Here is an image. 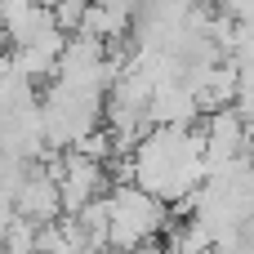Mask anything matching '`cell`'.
<instances>
[{
    "mask_svg": "<svg viewBox=\"0 0 254 254\" xmlns=\"http://www.w3.org/2000/svg\"><path fill=\"white\" fill-rule=\"evenodd\" d=\"M0 4H4V0H0Z\"/></svg>",
    "mask_w": 254,
    "mask_h": 254,
    "instance_id": "obj_3",
    "label": "cell"
},
{
    "mask_svg": "<svg viewBox=\"0 0 254 254\" xmlns=\"http://www.w3.org/2000/svg\"><path fill=\"white\" fill-rule=\"evenodd\" d=\"M107 210H112V228H107L112 250H143L161 232H170V201H161L134 179L107 188Z\"/></svg>",
    "mask_w": 254,
    "mask_h": 254,
    "instance_id": "obj_1",
    "label": "cell"
},
{
    "mask_svg": "<svg viewBox=\"0 0 254 254\" xmlns=\"http://www.w3.org/2000/svg\"><path fill=\"white\" fill-rule=\"evenodd\" d=\"M54 174H58V196H63V214H76V210H85L89 201H98L107 188H112V179H107V165L103 161H94V156H85V152H63V156H49L45 161Z\"/></svg>",
    "mask_w": 254,
    "mask_h": 254,
    "instance_id": "obj_2",
    "label": "cell"
}]
</instances>
